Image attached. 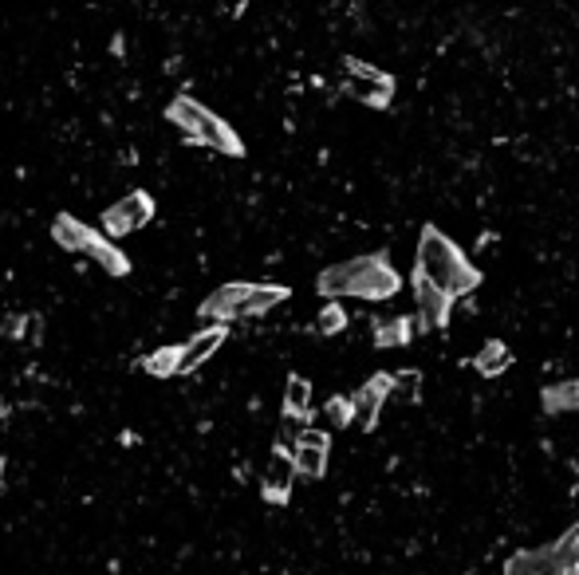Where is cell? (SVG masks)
I'll list each match as a JSON object with an SVG mask.
<instances>
[{"mask_svg": "<svg viewBox=\"0 0 579 575\" xmlns=\"http://www.w3.org/2000/svg\"><path fill=\"white\" fill-rule=\"evenodd\" d=\"M316 288L327 300L378 304V300H395V296L403 292V276H398V268L390 265L386 253H363V257L339 260V265L324 268V273L316 276Z\"/></svg>", "mask_w": 579, "mask_h": 575, "instance_id": "obj_1", "label": "cell"}, {"mask_svg": "<svg viewBox=\"0 0 579 575\" xmlns=\"http://www.w3.org/2000/svg\"><path fill=\"white\" fill-rule=\"evenodd\" d=\"M414 273H421L426 280H434L441 292L469 296L474 288H481V268L461 253L457 240H449L438 225H421L418 233V253H414Z\"/></svg>", "mask_w": 579, "mask_h": 575, "instance_id": "obj_2", "label": "cell"}, {"mask_svg": "<svg viewBox=\"0 0 579 575\" xmlns=\"http://www.w3.org/2000/svg\"><path fill=\"white\" fill-rule=\"evenodd\" d=\"M288 288L284 284H221L217 292H210L197 308L202 319H213V324H233V319H253L264 316V311H273L276 304L288 300Z\"/></svg>", "mask_w": 579, "mask_h": 575, "instance_id": "obj_3", "label": "cell"}, {"mask_svg": "<svg viewBox=\"0 0 579 575\" xmlns=\"http://www.w3.org/2000/svg\"><path fill=\"white\" fill-rule=\"evenodd\" d=\"M166 119L174 126H182V134L190 142H202V146H210V151H217V154H228V158H241V154H245V142L237 138V131H233L225 119L213 115V111H205L197 99L177 95L174 103L166 106Z\"/></svg>", "mask_w": 579, "mask_h": 575, "instance_id": "obj_4", "label": "cell"}, {"mask_svg": "<svg viewBox=\"0 0 579 575\" xmlns=\"http://www.w3.org/2000/svg\"><path fill=\"white\" fill-rule=\"evenodd\" d=\"M505 575H579V521L545 548H520L505 559Z\"/></svg>", "mask_w": 579, "mask_h": 575, "instance_id": "obj_5", "label": "cell"}, {"mask_svg": "<svg viewBox=\"0 0 579 575\" xmlns=\"http://www.w3.org/2000/svg\"><path fill=\"white\" fill-rule=\"evenodd\" d=\"M343 68H347V80H343V91H347V95L375 106V111L390 106V99H395V80H390L386 71L370 68V63H359V60H347Z\"/></svg>", "mask_w": 579, "mask_h": 575, "instance_id": "obj_6", "label": "cell"}, {"mask_svg": "<svg viewBox=\"0 0 579 575\" xmlns=\"http://www.w3.org/2000/svg\"><path fill=\"white\" fill-rule=\"evenodd\" d=\"M150 217H154V197H150L146 189H134L123 202H114L111 209H103V233L111 240L131 237V233L146 229Z\"/></svg>", "mask_w": 579, "mask_h": 575, "instance_id": "obj_7", "label": "cell"}, {"mask_svg": "<svg viewBox=\"0 0 579 575\" xmlns=\"http://www.w3.org/2000/svg\"><path fill=\"white\" fill-rule=\"evenodd\" d=\"M395 399V374H370L367 382H363L359 390H355V422H359L363 434H370L378 425V418H383V407Z\"/></svg>", "mask_w": 579, "mask_h": 575, "instance_id": "obj_8", "label": "cell"}, {"mask_svg": "<svg viewBox=\"0 0 579 575\" xmlns=\"http://www.w3.org/2000/svg\"><path fill=\"white\" fill-rule=\"evenodd\" d=\"M410 288H414V300H418V319L426 324L430 331H446L449 328V311H454V296L441 292L438 284L426 280L421 273L410 268Z\"/></svg>", "mask_w": 579, "mask_h": 575, "instance_id": "obj_9", "label": "cell"}, {"mask_svg": "<svg viewBox=\"0 0 579 575\" xmlns=\"http://www.w3.org/2000/svg\"><path fill=\"white\" fill-rule=\"evenodd\" d=\"M296 470L299 478L307 481H319L327 473V453H332V434L327 430H319V425H307V430H299L296 438Z\"/></svg>", "mask_w": 579, "mask_h": 575, "instance_id": "obj_10", "label": "cell"}, {"mask_svg": "<svg viewBox=\"0 0 579 575\" xmlns=\"http://www.w3.org/2000/svg\"><path fill=\"white\" fill-rule=\"evenodd\" d=\"M296 453H288L284 445L273 450V461H268V470H264V501L268 505H288L292 496V478H296Z\"/></svg>", "mask_w": 579, "mask_h": 575, "instance_id": "obj_11", "label": "cell"}, {"mask_svg": "<svg viewBox=\"0 0 579 575\" xmlns=\"http://www.w3.org/2000/svg\"><path fill=\"white\" fill-rule=\"evenodd\" d=\"M228 339V328L225 324H213V328H202L197 336L190 339V343L182 347V367H177V374H193L197 367H205L217 355V347Z\"/></svg>", "mask_w": 579, "mask_h": 575, "instance_id": "obj_12", "label": "cell"}, {"mask_svg": "<svg viewBox=\"0 0 579 575\" xmlns=\"http://www.w3.org/2000/svg\"><path fill=\"white\" fill-rule=\"evenodd\" d=\"M52 237H55V245L68 248V253H88V245L95 240V229L83 225L80 217H71V213H60L52 222Z\"/></svg>", "mask_w": 579, "mask_h": 575, "instance_id": "obj_13", "label": "cell"}, {"mask_svg": "<svg viewBox=\"0 0 579 575\" xmlns=\"http://www.w3.org/2000/svg\"><path fill=\"white\" fill-rule=\"evenodd\" d=\"M509 367H512V347L505 343V339H489L474 359V371L481 374V379H500Z\"/></svg>", "mask_w": 579, "mask_h": 575, "instance_id": "obj_14", "label": "cell"}, {"mask_svg": "<svg viewBox=\"0 0 579 575\" xmlns=\"http://www.w3.org/2000/svg\"><path fill=\"white\" fill-rule=\"evenodd\" d=\"M414 331H421V319H414V316L378 319L375 324V347H406L414 339Z\"/></svg>", "mask_w": 579, "mask_h": 575, "instance_id": "obj_15", "label": "cell"}, {"mask_svg": "<svg viewBox=\"0 0 579 575\" xmlns=\"http://www.w3.org/2000/svg\"><path fill=\"white\" fill-rule=\"evenodd\" d=\"M88 257L95 260V265H103L111 276H131V260L123 257V248L114 245L106 233H95V240L88 245Z\"/></svg>", "mask_w": 579, "mask_h": 575, "instance_id": "obj_16", "label": "cell"}, {"mask_svg": "<svg viewBox=\"0 0 579 575\" xmlns=\"http://www.w3.org/2000/svg\"><path fill=\"white\" fill-rule=\"evenodd\" d=\"M540 407H545V414H571V410H579V379L545 387L540 390Z\"/></svg>", "mask_w": 579, "mask_h": 575, "instance_id": "obj_17", "label": "cell"}, {"mask_svg": "<svg viewBox=\"0 0 579 575\" xmlns=\"http://www.w3.org/2000/svg\"><path fill=\"white\" fill-rule=\"evenodd\" d=\"M284 418H312V382L304 374H288L284 387Z\"/></svg>", "mask_w": 579, "mask_h": 575, "instance_id": "obj_18", "label": "cell"}, {"mask_svg": "<svg viewBox=\"0 0 579 575\" xmlns=\"http://www.w3.org/2000/svg\"><path fill=\"white\" fill-rule=\"evenodd\" d=\"M146 374H154V379H170V374H177V367H182V347H159L154 355H146Z\"/></svg>", "mask_w": 579, "mask_h": 575, "instance_id": "obj_19", "label": "cell"}, {"mask_svg": "<svg viewBox=\"0 0 579 575\" xmlns=\"http://www.w3.org/2000/svg\"><path fill=\"white\" fill-rule=\"evenodd\" d=\"M324 425L327 430H343V425L355 422V399H347V394H335V399L324 402Z\"/></svg>", "mask_w": 579, "mask_h": 575, "instance_id": "obj_20", "label": "cell"}, {"mask_svg": "<svg viewBox=\"0 0 579 575\" xmlns=\"http://www.w3.org/2000/svg\"><path fill=\"white\" fill-rule=\"evenodd\" d=\"M316 328H319V336H339V331L347 328V311H343L339 300L324 304V311H319V319H316Z\"/></svg>", "mask_w": 579, "mask_h": 575, "instance_id": "obj_21", "label": "cell"}, {"mask_svg": "<svg viewBox=\"0 0 579 575\" xmlns=\"http://www.w3.org/2000/svg\"><path fill=\"white\" fill-rule=\"evenodd\" d=\"M418 390H421V371H414V367H406V371L395 374V399L403 402H418Z\"/></svg>", "mask_w": 579, "mask_h": 575, "instance_id": "obj_22", "label": "cell"}, {"mask_svg": "<svg viewBox=\"0 0 579 575\" xmlns=\"http://www.w3.org/2000/svg\"><path fill=\"white\" fill-rule=\"evenodd\" d=\"M0 481H4V458H0Z\"/></svg>", "mask_w": 579, "mask_h": 575, "instance_id": "obj_23", "label": "cell"}]
</instances>
